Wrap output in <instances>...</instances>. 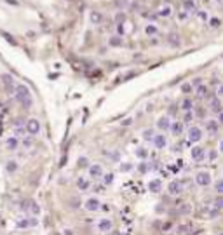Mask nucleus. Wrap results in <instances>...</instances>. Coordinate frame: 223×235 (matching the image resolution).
<instances>
[{"label":"nucleus","mask_w":223,"mask_h":235,"mask_svg":"<svg viewBox=\"0 0 223 235\" xmlns=\"http://www.w3.org/2000/svg\"><path fill=\"white\" fill-rule=\"evenodd\" d=\"M12 91H14V99L18 101L23 108H30V106H32L33 98H32V92H30V89H28L24 84H16Z\"/></svg>","instance_id":"obj_1"},{"label":"nucleus","mask_w":223,"mask_h":235,"mask_svg":"<svg viewBox=\"0 0 223 235\" xmlns=\"http://www.w3.org/2000/svg\"><path fill=\"white\" fill-rule=\"evenodd\" d=\"M204 136V131H202V127H199V125H190L188 129H186V139H188V143H199L201 139Z\"/></svg>","instance_id":"obj_2"},{"label":"nucleus","mask_w":223,"mask_h":235,"mask_svg":"<svg viewBox=\"0 0 223 235\" xmlns=\"http://www.w3.org/2000/svg\"><path fill=\"white\" fill-rule=\"evenodd\" d=\"M194 179H195V185L201 186V188H206V186H209L213 183V176H211L209 171H197Z\"/></svg>","instance_id":"obj_3"},{"label":"nucleus","mask_w":223,"mask_h":235,"mask_svg":"<svg viewBox=\"0 0 223 235\" xmlns=\"http://www.w3.org/2000/svg\"><path fill=\"white\" fill-rule=\"evenodd\" d=\"M35 226H38L37 216H24L16 221V228H21V230H28V228H35Z\"/></svg>","instance_id":"obj_4"},{"label":"nucleus","mask_w":223,"mask_h":235,"mask_svg":"<svg viewBox=\"0 0 223 235\" xmlns=\"http://www.w3.org/2000/svg\"><path fill=\"white\" fill-rule=\"evenodd\" d=\"M96 230L101 232V234H108L113 230V219L108 218V216H103L96 221Z\"/></svg>","instance_id":"obj_5"},{"label":"nucleus","mask_w":223,"mask_h":235,"mask_svg":"<svg viewBox=\"0 0 223 235\" xmlns=\"http://www.w3.org/2000/svg\"><path fill=\"white\" fill-rule=\"evenodd\" d=\"M87 174H89V179L91 181H101V178L105 174V169H103V166L101 164H89V167H87Z\"/></svg>","instance_id":"obj_6"},{"label":"nucleus","mask_w":223,"mask_h":235,"mask_svg":"<svg viewBox=\"0 0 223 235\" xmlns=\"http://www.w3.org/2000/svg\"><path fill=\"white\" fill-rule=\"evenodd\" d=\"M40 129H42V125H40V120L38 118H28L24 122V131L30 136H37L38 133H40Z\"/></svg>","instance_id":"obj_7"},{"label":"nucleus","mask_w":223,"mask_h":235,"mask_svg":"<svg viewBox=\"0 0 223 235\" xmlns=\"http://www.w3.org/2000/svg\"><path fill=\"white\" fill-rule=\"evenodd\" d=\"M101 204L103 202L98 197H87L86 202H84V209L87 213H98V211H101Z\"/></svg>","instance_id":"obj_8"},{"label":"nucleus","mask_w":223,"mask_h":235,"mask_svg":"<svg viewBox=\"0 0 223 235\" xmlns=\"http://www.w3.org/2000/svg\"><path fill=\"white\" fill-rule=\"evenodd\" d=\"M167 193L171 197H178L183 193V183L180 179H173L167 183Z\"/></svg>","instance_id":"obj_9"},{"label":"nucleus","mask_w":223,"mask_h":235,"mask_svg":"<svg viewBox=\"0 0 223 235\" xmlns=\"http://www.w3.org/2000/svg\"><path fill=\"white\" fill-rule=\"evenodd\" d=\"M207 108H209V112L211 113H214V115H222V110H223V106H222V99L220 98H207Z\"/></svg>","instance_id":"obj_10"},{"label":"nucleus","mask_w":223,"mask_h":235,"mask_svg":"<svg viewBox=\"0 0 223 235\" xmlns=\"http://www.w3.org/2000/svg\"><path fill=\"white\" fill-rule=\"evenodd\" d=\"M171 117L169 115H160V117L157 118V122H155V129L157 131H160V133H166V131H169V125H171Z\"/></svg>","instance_id":"obj_11"},{"label":"nucleus","mask_w":223,"mask_h":235,"mask_svg":"<svg viewBox=\"0 0 223 235\" xmlns=\"http://www.w3.org/2000/svg\"><path fill=\"white\" fill-rule=\"evenodd\" d=\"M220 122L216 120V118H209V120H206V133L209 134V136H216L218 133H220Z\"/></svg>","instance_id":"obj_12"},{"label":"nucleus","mask_w":223,"mask_h":235,"mask_svg":"<svg viewBox=\"0 0 223 235\" xmlns=\"http://www.w3.org/2000/svg\"><path fill=\"white\" fill-rule=\"evenodd\" d=\"M75 186H77V190L78 192H82V193H87L89 190H91V186H93V183H91V179L89 178H77V181H75Z\"/></svg>","instance_id":"obj_13"},{"label":"nucleus","mask_w":223,"mask_h":235,"mask_svg":"<svg viewBox=\"0 0 223 235\" xmlns=\"http://www.w3.org/2000/svg\"><path fill=\"white\" fill-rule=\"evenodd\" d=\"M190 157H192L194 162L201 164V162H204L206 160V150L202 148V146H194V148L190 150Z\"/></svg>","instance_id":"obj_14"},{"label":"nucleus","mask_w":223,"mask_h":235,"mask_svg":"<svg viewBox=\"0 0 223 235\" xmlns=\"http://www.w3.org/2000/svg\"><path fill=\"white\" fill-rule=\"evenodd\" d=\"M152 145H153V148H157V150H164L167 146V136L164 133H160V134H155L153 139H152Z\"/></svg>","instance_id":"obj_15"},{"label":"nucleus","mask_w":223,"mask_h":235,"mask_svg":"<svg viewBox=\"0 0 223 235\" xmlns=\"http://www.w3.org/2000/svg\"><path fill=\"white\" fill-rule=\"evenodd\" d=\"M162 188H164V185H162V181H160L159 178H153V179H150L148 181V192L150 193L157 195V193L162 192Z\"/></svg>","instance_id":"obj_16"},{"label":"nucleus","mask_w":223,"mask_h":235,"mask_svg":"<svg viewBox=\"0 0 223 235\" xmlns=\"http://www.w3.org/2000/svg\"><path fill=\"white\" fill-rule=\"evenodd\" d=\"M5 150L7 152H18V148H19V138H16L14 134L12 136H9V138H5Z\"/></svg>","instance_id":"obj_17"},{"label":"nucleus","mask_w":223,"mask_h":235,"mask_svg":"<svg viewBox=\"0 0 223 235\" xmlns=\"http://www.w3.org/2000/svg\"><path fill=\"white\" fill-rule=\"evenodd\" d=\"M0 82H2V85H4L7 91H12V89H14V85H16L14 77H12L11 73H2V75H0Z\"/></svg>","instance_id":"obj_18"},{"label":"nucleus","mask_w":223,"mask_h":235,"mask_svg":"<svg viewBox=\"0 0 223 235\" xmlns=\"http://www.w3.org/2000/svg\"><path fill=\"white\" fill-rule=\"evenodd\" d=\"M194 91H195V96H197L199 99H207L209 98V89H207V85H206L204 82L199 84V85H195Z\"/></svg>","instance_id":"obj_19"},{"label":"nucleus","mask_w":223,"mask_h":235,"mask_svg":"<svg viewBox=\"0 0 223 235\" xmlns=\"http://www.w3.org/2000/svg\"><path fill=\"white\" fill-rule=\"evenodd\" d=\"M167 44L173 47V49H178L180 45H181V37L176 33V32H171V33H167Z\"/></svg>","instance_id":"obj_20"},{"label":"nucleus","mask_w":223,"mask_h":235,"mask_svg":"<svg viewBox=\"0 0 223 235\" xmlns=\"http://www.w3.org/2000/svg\"><path fill=\"white\" fill-rule=\"evenodd\" d=\"M183 129H185V124H183L181 120H174V122H171V125H169V131H171L174 136H180V134L183 133Z\"/></svg>","instance_id":"obj_21"},{"label":"nucleus","mask_w":223,"mask_h":235,"mask_svg":"<svg viewBox=\"0 0 223 235\" xmlns=\"http://www.w3.org/2000/svg\"><path fill=\"white\" fill-rule=\"evenodd\" d=\"M89 21H91V24H101L103 23V12H99V11H91L89 12Z\"/></svg>","instance_id":"obj_22"},{"label":"nucleus","mask_w":223,"mask_h":235,"mask_svg":"<svg viewBox=\"0 0 223 235\" xmlns=\"http://www.w3.org/2000/svg\"><path fill=\"white\" fill-rule=\"evenodd\" d=\"M195 106H194V101L190 98H183L181 99V103H180V110L183 112V113H186V112H192Z\"/></svg>","instance_id":"obj_23"},{"label":"nucleus","mask_w":223,"mask_h":235,"mask_svg":"<svg viewBox=\"0 0 223 235\" xmlns=\"http://www.w3.org/2000/svg\"><path fill=\"white\" fill-rule=\"evenodd\" d=\"M18 169H19V166L16 160H7L5 162V173L7 174H14V173H18Z\"/></svg>","instance_id":"obj_24"},{"label":"nucleus","mask_w":223,"mask_h":235,"mask_svg":"<svg viewBox=\"0 0 223 235\" xmlns=\"http://www.w3.org/2000/svg\"><path fill=\"white\" fill-rule=\"evenodd\" d=\"M155 134H157V131H155L153 127H147V129H143V131H141V138H143V141H152Z\"/></svg>","instance_id":"obj_25"},{"label":"nucleus","mask_w":223,"mask_h":235,"mask_svg":"<svg viewBox=\"0 0 223 235\" xmlns=\"http://www.w3.org/2000/svg\"><path fill=\"white\" fill-rule=\"evenodd\" d=\"M134 155H136V158H140V160H147L150 153L145 146H138V148L134 150Z\"/></svg>","instance_id":"obj_26"},{"label":"nucleus","mask_w":223,"mask_h":235,"mask_svg":"<svg viewBox=\"0 0 223 235\" xmlns=\"http://www.w3.org/2000/svg\"><path fill=\"white\" fill-rule=\"evenodd\" d=\"M28 202H30V209H28V213L32 216H38L40 214V206H38V202H35L33 198H28Z\"/></svg>","instance_id":"obj_27"},{"label":"nucleus","mask_w":223,"mask_h":235,"mask_svg":"<svg viewBox=\"0 0 223 235\" xmlns=\"http://www.w3.org/2000/svg\"><path fill=\"white\" fill-rule=\"evenodd\" d=\"M108 45L110 47H122L124 45V40H122V37H119V35H112L110 39H108Z\"/></svg>","instance_id":"obj_28"},{"label":"nucleus","mask_w":223,"mask_h":235,"mask_svg":"<svg viewBox=\"0 0 223 235\" xmlns=\"http://www.w3.org/2000/svg\"><path fill=\"white\" fill-rule=\"evenodd\" d=\"M101 179H103V185H105V186H112L113 181H115V174H113V173H105Z\"/></svg>","instance_id":"obj_29"},{"label":"nucleus","mask_w":223,"mask_h":235,"mask_svg":"<svg viewBox=\"0 0 223 235\" xmlns=\"http://www.w3.org/2000/svg\"><path fill=\"white\" fill-rule=\"evenodd\" d=\"M19 146H23V148H26V150H28V148H32V146H33V138L26 134V136L19 141Z\"/></svg>","instance_id":"obj_30"},{"label":"nucleus","mask_w":223,"mask_h":235,"mask_svg":"<svg viewBox=\"0 0 223 235\" xmlns=\"http://www.w3.org/2000/svg\"><path fill=\"white\" fill-rule=\"evenodd\" d=\"M157 32H159V28H157V24H153V23H148V24L145 26V33H147L148 37H153Z\"/></svg>","instance_id":"obj_31"},{"label":"nucleus","mask_w":223,"mask_h":235,"mask_svg":"<svg viewBox=\"0 0 223 235\" xmlns=\"http://www.w3.org/2000/svg\"><path fill=\"white\" fill-rule=\"evenodd\" d=\"M218 157H220V152H218V150H209V152H206V160H209V162H216Z\"/></svg>","instance_id":"obj_32"},{"label":"nucleus","mask_w":223,"mask_h":235,"mask_svg":"<svg viewBox=\"0 0 223 235\" xmlns=\"http://www.w3.org/2000/svg\"><path fill=\"white\" fill-rule=\"evenodd\" d=\"M119 169H120V173H131L134 167H132V164H131V162H120Z\"/></svg>","instance_id":"obj_33"},{"label":"nucleus","mask_w":223,"mask_h":235,"mask_svg":"<svg viewBox=\"0 0 223 235\" xmlns=\"http://www.w3.org/2000/svg\"><path fill=\"white\" fill-rule=\"evenodd\" d=\"M171 12H173V9H171L169 5H164V7L159 11V16H160V18H169V16H171Z\"/></svg>","instance_id":"obj_34"},{"label":"nucleus","mask_w":223,"mask_h":235,"mask_svg":"<svg viewBox=\"0 0 223 235\" xmlns=\"http://www.w3.org/2000/svg\"><path fill=\"white\" fill-rule=\"evenodd\" d=\"M214 209H216V211H222L223 209V197L222 195L214 197Z\"/></svg>","instance_id":"obj_35"},{"label":"nucleus","mask_w":223,"mask_h":235,"mask_svg":"<svg viewBox=\"0 0 223 235\" xmlns=\"http://www.w3.org/2000/svg\"><path fill=\"white\" fill-rule=\"evenodd\" d=\"M77 164H78V167H82V169H87L91 162H89V158H87V157H80Z\"/></svg>","instance_id":"obj_36"},{"label":"nucleus","mask_w":223,"mask_h":235,"mask_svg":"<svg viewBox=\"0 0 223 235\" xmlns=\"http://www.w3.org/2000/svg\"><path fill=\"white\" fill-rule=\"evenodd\" d=\"M214 193L216 195H222L223 193V181L222 179H216V183H214Z\"/></svg>","instance_id":"obj_37"},{"label":"nucleus","mask_w":223,"mask_h":235,"mask_svg":"<svg viewBox=\"0 0 223 235\" xmlns=\"http://www.w3.org/2000/svg\"><path fill=\"white\" fill-rule=\"evenodd\" d=\"M178 213H180L181 216H188L190 213H192V207H190L188 204H185V206H181V207L178 209Z\"/></svg>","instance_id":"obj_38"},{"label":"nucleus","mask_w":223,"mask_h":235,"mask_svg":"<svg viewBox=\"0 0 223 235\" xmlns=\"http://www.w3.org/2000/svg\"><path fill=\"white\" fill-rule=\"evenodd\" d=\"M183 7H185V12L194 11V9H195V2H194V0H185V2H183Z\"/></svg>","instance_id":"obj_39"},{"label":"nucleus","mask_w":223,"mask_h":235,"mask_svg":"<svg viewBox=\"0 0 223 235\" xmlns=\"http://www.w3.org/2000/svg\"><path fill=\"white\" fill-rule=\"evenodd\" d=\"M192 113H195V117H199V118H204L206 117V110H204V108H194V110H192Z\"/></svg>","instance_id":"obj_40"},{"label":"nucleus","mask_w":223,"mask_h":235,"mask_svg":"<svg viewBox=\"0 0 223 235\" xmlns=\"http://www.w3.org/2000/svg\"><path fill=\"white\" fill-rule=\"evenodd\" d=\"M138 171H140V173H141V174H147V173H148V171H150L148 164H147V162H141V164H140V166H138Z\"/></svg>","instance_id":"obj_41"},{"label":"nucleus","mask_w":223,"mask_h":235,"mask_svg":"<svg viewBox=\"0 0 223 235\" xmlns=\"http://www.w3.org/2000/svg\"><path fill=\"white\" fill-rule=\"evenodd\" d=\"M127 4H129V0H115V5H117V7H120V9H126V7H127Z\"/></svg>","instance_id":"obj_42"},{"label":"nucleus","mask_w":223,"mask_h":235,"mask_svg":"<svg viewBox=\"0 0 223 235\" xmlns=\"http://www.w3.org/2000/svg\"><path fill=\"white\" fill-rule=\"evenodd\" d=\"M70 206H72V209H78L80 200H78V198H72V200H70Z\"/></svg>","instance_id":"obj_43"},{"label":"nucleus","mask_w":223,"mask_h":235,"mask_svg":"<svg viewBox=\"0 0 223 235\" xmlns=\"http://www.w3.org/2000/svg\"><path fill=\"white\" fill-rule=\"evenodd\" d=\"M192 118H194L192 112H186V113H185V118H183L181 122H183V124H186V122H192Z\"/></svg>","instance_id":"obj_44"},{"label":"nucleus","mask_w":223,"mask_h":235,"mask_svg":"<svg viewBox=\"0 0 223 235\" xmlns=\"http://www.w3.org/2000/svg\"><path fill=\"white\" fill-rule=\"evenodd\" d=\"M115 19L119 21V24H122V21H126V14H124V12H119Z\"/></svg>","instance_id":"obj_45"},{"label":"nucleus","mask_w":223,"mask_h":235,"mask_svg":"<svg viewBox=\"0 0 223 235\" xmlns=\"http://www.w3.org/2000/svg\"><path fill=\"white\" fill-rule=\"evenodd\" d=\"M2 35H4V37H5V39H7V42H9V44H16V40L12 39V37H11V35H9V33H5V32H2Z\"/></svg>","instance_id":"obj_46"},{"label":"nucleus","mask_w":223,"mask_h":235,"mask_svg":"<svg viewBox=\"0 0 223 235\" xmlns=\"http://www.w3.org/2000/svg\"><path fill=\"white\" fill-rule=\"evenodd\" d=\"M222 94H223V89H222V84H220V85H216V96H214V98L222 99Z\"/></svg>","instance_id":"obj_47"},{"label":"nucleus","mask_w":223,"mask_h":235,"mask_svg":"<svg viewBox=\"0 0 223 235\" xmlns=\"http://www.w3.org/2000/svg\"><path fill=\"white\" fill-rule=\"evenodd\" d=\"M209 24H211L213 28H218V26H220V19H216V18H213V19L209 21Z\"/></svg>","instance_id":"obj_48"},{"label":"nucleus","mask_w":223,"mask_h":235,"mask_svg":"<svg viewBox=\"0 0 223 235\" xmlns=\"http://www.w3.org/2000/svg\"><path fill=\"white\" fill-rule=\"evenodd\" d=\"M190 91H192V85L190 84H183L181 85V92H190Z\"/></svg>","instance_id":"obj_49"},{"label":"nucleus","mask_w":223,"mask_h":235,"mask_svg":"<svg viewBox=\"0 0 223 235\" xmlns=\"http://www.w3.org/2000/svg\"><path fill=\"white\" fill-rule=\"evenodd\" d=\"M110 158L113 160V162H119V158H120V152H115V153H112Z\"/></svg>","instance_id":"obj_50"},{"label":"nucleus","mask_w":223,"mask_h":235,"mask_svg":"<svg viewBox=\"0 0 223 235\" xmlns=\"http://www.w3.org/2000/svg\"><path fill=\"white\" fill-rule=\"evenodd\" d=\"M186 18H188V12H185V11H183V12H180V14H178V19H180V21H185Z\"/></svg>","instance_id":"obj_51"},{"label":"nucleus","mask_w":223,"mask_h":235,"mask_svg":"<svg viewBox=\"0 0 223 235\" xmlns=\"http://www.w3.org/2000/svg\"><path fill=\"white\" fill-rule=\"evenodd\" d=\"M199 84H202V78H194L190 85H192V87H195V85H199Z\"/></svg>","instance_id":"obj_52"},{"label":"nucleus","mask_w":223,"mask_h":235,"mask_svg":"<svg viewBox=\"0 0 223 235\" xmlns=\"http://www.w3.org/2000/svg\"><path fill=\"white\" fill-rule=\"evenodd\" d=\"M197 16H199L201 19H207V14H206V11H199V12H197Z\"/></svg>","instance_id":"obj_53"},{"label":"nucleus","mask_w":223,"mask_h":235,"mask_svg":"<svg viewBox=\"0 0 223 235\" xmlns=\"http://www.w3.org/2000/svg\"><path fill=\"white\" fill-rule=\"evenodd\" d=\"M131 124H132V118H126V120H122V125H124V127H127V125H131Z\"/></svg>","instance_id":"obj_54"},{"label":"nucleus","mask_w":223,"mask_h":235,"mask_svg":"<svg viewBox=\"0 0 223 235\" xmlns=\"http://www.w3.org/2000/svg\"><path fill=\"white\" fill-rule=\"evenodd\" d=\"M63 235H75V232L72 228H65V230H63Z\"/></svg>","instance_id":"obj_55"},{"label":"nucleus","mask_w":223,"mask_h":235,"mask_svg":"<svg viewBox=\"0 0 223 235\" xmlns=\"http://www.w3.org/2000/svg\"><path fill=\"white\" fill-rule=\"evenodd\" d=\"M117 32H119V37L124 33V24H117Z\"/></svg>","instance_id":"obj_56"},{"label":"nucleus","mask_w":223,"mask_h":235,"mask_svg":"<svg viewBox=\"0 0 223 235\" xmlns=\"http://www.w3.org/2000/svg\"><path fill=\"white\" fill-rule=\"evenodd\" d=\"M218 214H220V211H216L214 207H213V211L209 213V216H211V218H216V216H218Z\"/></svg>","instance_id":"obj_57"},{"label":"nucleus","mask_w":223,"mask_h":235,"mask_svg":"<svg viewBox=\"0 0 223 235\" xmlns=\"http://www.w3.org/2000/svg\"><path fill=\"white\" fill-rule=\"evenodd\" d=\"M162 228H164V230H171V228H173V225H171V223H164V225H162Z\"/></svg>","instance_id":"obj_58"}]
</instances>
